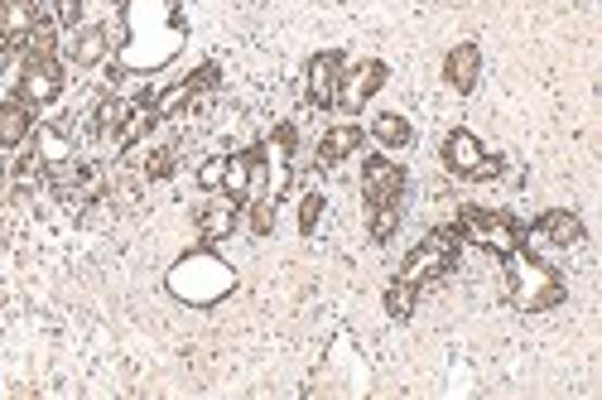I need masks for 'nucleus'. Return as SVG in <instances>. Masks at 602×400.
Here are the masks:
<instances>
[{
	"label": "nucleus",
	"mask_w": 602,
	"mask_h": 400,
	"mask_svg": "<svg viewBox=\"0 0 602 400\" xmlns=\"http://www.w3.org/2000/svg\"><path fill=\"white\" fill-rule=\"evenodd\" d=\"M126 43H121V63L126 68H164L178 49H184V25L174 20L170 0H126Z\"/></svg>",
	"instance_id": "nucleus-1"
},
{
	"label": "nucleus",
	"mask_w": 602,
	"mask_h": 400,
	"mask_svg": "<svg viewBox=\"0 0 602 400\" xmlns=\"http://www.w3.org/2000/svg\"><path fill=\"white\" fill-rule=\"evenodd\" d=\"M164 290H170L178 304H188V309H213V304H222V299L237 290V271H231L217 251L198 247V251L178 255V261L170 265Z\"/></svg>",
	"instance_id": "nucleus-2"
},
{
	"label": "nucleus",
	"mask_w": 602,
	"mask_h": 400,
	"mask_svg": "<svg viewBox=\"0 0 602 400\" xmlns=\"http://www.w3.org/2000/svg\"><path fill=\"white\" fill-rule=\"evenodd\" d=\"M501 261H506V299H511V309H521V314H544V309H560L568 299L564 280L530 247L501 255Z\"/></svg>",
	"instance_id": "nucleus-3"
},
{
	"label": "nucleus",
	"mask_w": 602,
	"mask_h": 400,
	"mask_svg": "<svg viewBox=\"0 0 602 400\" xmlns=\"http://www.w3.org/2000/svg\"><path fill=\"white\" fill-rule=\"evenodd\" d=\"M459 247H463V232H459V222L453 227H434L425 241H419L415 251L400 261V280H410V285H434L439 275H449L453 271V261H459Z\"/></svg>",
	"instance_id": "nucleus-4"
},
{
	"label": "nucleus",
	"mask_w": 602,
	"mask_h": 400,
	"mask_svg": "<svg viewBox=\"0 0 602 400\" xmlns=\"http://www.w3.org/2000/svg\"><path fill=\"white\" fill-rule=\"evenodd\" d=\"M459 232L463 241H477L482 251L492 255H511L526 247V227L506 213H492V208H477V203H463L459 208Z\"/></svg>",
	"instance_id": "nucleus-5"
},
{
	"label": "nucleus",
	"mask_w": 602,
	"mask_h": 400,
	"mask_svg": "<svg viewBox=\"0 0 602 400\" xmlns=\"http://www.w3.org/2000/svg\"><path fill=\"white\" fill-rule=\"evenodd\" d=\"M15 97L25 107H53L63 97V59L49 53V59H25L15 77Z\"/></svg>",
	"instance_id": "nucleus-6"
},
{
	"label": "nucleus",
	"mask_w": 602,
	"mask_h": 400,
	"mask_svg": "<svg viewBox=\"0 0 602 400\" xmlns=\"http://www.w3.org/2000/svg\"><path fill=\"white\" fill-rule=\"evenodd\" d=\"M410 188V174L400 170L390 154H366L362 164V193H366V208H386V203H400Z\"/></svg>",
	"instance_id": "nucleus-7"
},
{
	"label": "nucleus",
	"mask_w": 602,
	"mask_h": 400,
	"mask_svg": "<svg viewBox=\"0 0 602 400\" xmlns=\"http://www.w3.org/2000/svg\"><path fill=\"white\" fill-rule=\"evenodd\" d=\"M386 63L381 59H366V63H356V68H342V83H338V102L333 107H342V111H362L366 102H372L376 92L386 87Z\"/></svg>",
	"instance_id": "nucleus-8"
},
{
	"label": "nucleus",
	"mask_w": 602,
	"mask_h": 400,
	"mask_svg": "<svg viewBox=\"0 0 602 400\" xmlns=\"http://www.w3.org/2000/svg\"><path fill=\"white\" fill-rule=\"evenodd\" d=\"M342 68H348V59H342V49H323L309 59L304 68V87H309V102L314 107H333L338 102V83H342Z\"/></svg>",
	"instance_id": "nucleus-9"
},
{
	"label": "nucleus",
	"mask_w": 602,
	"mask_h": 400,
	"mask_svg": "<svg viewBox=\"0 0 602 400\" xmlns=\"http://www.w3.org/2000/svg\"><path fill=\"white\" fill-rule=\"evenodd\" d=\"M443 83H449L459 97L477 92V83H482V49H477L473 39L453 43V49L443 53Z\"/></svg>",
	"instance_id": "nucleus-10"
},
{
	"label": "nucleus",
	"mask_w": 602,
	"mask_h": 400,
	"mask_svg": "<svg viewBox=\"0 0 602 400\" xmlns=\"http://www.w3.org/2000/svg\"><path fill=\"white\" fill-rule=\"evenodd\" d=\"M530 241H550V247H578L584 241V217L568 213V208H550V213L535 217V227L526 232V247Z\"/></svg>",
	"instance_id": "nucleus-11"
},
{
	"label": "nucleus",
	"mask_w": 602,
	"mask_h": 400,
	"mask_svg": "<svg viewBox=\"0 0 602 400\" xmlns=\"http://www.w3.org/2000/svg\"><path fill=\"white\" fill-rule=\"evenodd\" d=\"M482 160H487V150H482V140H477L473 130L459 126V130L443 136V170H449V174H459V179H477Z\"/></svg>",
	"instance_id": "nucleus-12"
},
{
	"label": "nucleus",
	"mask_w": 602,
	"mask_h": 400,
	"mask_svg": "<svg viewBox=\"0 0 602 400\" xmlns=\"http://www.w3.org/2000/svg\"><path fill=\"white\" fill-rule=\"evenodd\" d=\"M237 222H241V203L217 188V193L203 203V213H198V232H203L208 241H227L231 232H237Z\"/></svg>",
	"instance_id": "nucleus-13"
},
{
	"label": "nucleus",
	"mask_w": 602,
	"mask_h": 400,
	"mask_svg": "<svg viewBox=\"0 0 602 400\" xmlns=\"http://www.w3.org/2000/svg\"><path fill=\"white\" fill-rule=\"evenodd\" d=\"M35 136V107H25L20 97L0 102V150H20Z\"/></svg>",
	"instance_id": "nucleus-14"
},
{
	"label": "nucleus",
	"mask_w": 602,
	"mask_h": 400,
	"mask_svg": "<svg viewBox=\"0 0 602 400\" xmlns=\"http://www.w3.org/2000/svg\"><path fill=\"white\" fill-rule=\"evenodd\" d=\"M35 20H39V0H0V43L15 49L35 29Z\"/></svg>",
	"instance_id": "nucleus-15"
},
{
	"label": "nucleus",
	"mask_w": 602,
	"mask_h": 400,
	"mask_svg": "<svg viewBox=\"0 0 602 400\" xmlns=\"http://www.w3.org/2000/svg\"><path fill=\"white\" fill-rule=\"evenodd\" d=\"M362 126H352V121H342V126H333L328 136L318 140V164H342L348 154L362 150Z\"/></svg>",
	"instance_id": "nucleus-16"
},
{
	"label": "nucleus",
	"mask_w": 602,
	"mask_h": 400,
	"mask_svg": "<svg viewBox=\"0 0 602 400\" xmlns=\"http://www.w3.org/2000/svg\"><path fill=\"white\" fill-rule=\"evenodd\" d=\"M372 140L386 150H405L410 140H415V126H410V116H400V111H381V116H372Z\"/></svg>",
	"instance_id": "nucleus-17"
},
{
	"label": "nucleus",
	"mask_w": 602,
	"mask_h": 400,
	"mask_svg": "<svg viewBox=\"0 0 602 400\" xmlns=\"http://www.w3.org/2000/svg\"><path fill=\"white\" fill-rule=\"evenodd\" d=\"M68 53H73V63H83V68H97V63H106V53H111V35H106V29H97V25L77 29Z\"/></svg>",
	"instance_id": "nucleus-18"
},
{
	"label": "nucleus",
	"mask_w": 602,
	"mask_h": 400,
	"mask_svg": "<svg viewBox=\"0 0 602 400\" xmlns=\"http://www.w3.org/2000/svg\"><path fill=\"white\" fill-rule=\"evenodd\" d=\"M53 43H59V20H35V29H29V35L25 39H20L15 43V49H10V53H20V59H49V53H53Z\"/></svg>",
	"instance_id": "nucleus-19"
},
{
	"label": "nucleus",
	"mask_w": 602,
	"mask_h": 400,
	"mask_svg": "<svg viewBox=\"0 0 602 400\" xmlns=\"http://www.w3.org/2000/svg\"><path fill=\"white\" fill-rule=\"evenodd\" d=\"M35 154H39V160H43V170H53V164H63V160H68V130H63V126H39L35 130Z\"/></svg>",
	"instance_id": "nucleus-20"
},
{
	"label": "nucleus",
	"mask_w": 602,
	"mask_h": 400,
	"mask_svg": "<svg viewBox=\"0 0 602 400\" xmlns=\"http://www.w3.org/2000/svg\"><path fill=\"white\" fill-rule=\"evenodd\" d=\"M154 126H160V116H154V107H130V111H126V121H121V130H116L121 150H130V146H136V140H145Z\"/></svg>",
	"instance_id": "nucleus-21"
},
{
	"label": "nucleus",
	"mask_w": 602,
	"mask_h": 400,
	"mask_svg": "<svg viewBox=\"0 0 602 400\" xmlns=\"http://www.w3.org/2000/svg\"><path fill=\"white\" fill-rule=\"evenodd\" d=\"M275 217H280V193H255L251 208H247V227L255 232V237H271Z\"/></svg>",
	"instance_id": "nucleus-22"
},
{
	"label": "nucleus",
	"mask_w": 602,
	"mask_h": 400,
	"mask_svg": "<svg viewBox=\"0 0 602 400\" xmlns=\"http://www.w3.org/2000/svg\"><path fill=\"white\" fill-rule=\"evenodd\" d=\"M415 304H419V285H410V280H390V290H386V314L396 318V324H405L410 314H415Z\"/></svg>",
	"instance_id": "nucleus-23"
},
{
	"label": "nucleus",
	"mask_w": 602,
	"mask_h": 400,
	"mask_svg": "<svg viewBox=\"0 0 602 400\" xmlns=\"http://www.w3.org/2000/svg\"><path fill=\"white\" fill-rule=\"evenodd\" d=\"M193 97H198V92L188 87V77H184V83H174V87H164V92H154V97H150V107H154V116L164 121V116H178V111L193 102Z\"/></svg>",
	"instance_id": "nucleus-24"
},
{
	"label": "nucleus",
	"mask_w": 602,
	"mask_h": 400,
	"mask_svg": "<svg viewBox=\"0 0 602 400\" xmlns=\"http://www.w3.org/2000/svg\"><path fill=\"white\" fill-rule=\"evenodd\" d=\"M366 232H372V241H386L400 232V203H386V208H366Z\"/></svg>",
	"instance_id": "nucleus-25"
},
{
	"label": "nucleus",
	"mask_w": 602,
	"mask_h": 400,
	"mask_svg": "<svg viewBox=\"0 0 602 400\" xmlns=\"http://www.w3.org/2000/svg\"><path fill=\"white\" fill-rule=\"evenodd\" d=\"M126 102H121V97H106L102 107H97V121H92V130L97 136H111V130H121V121H126Z\"/></svg>",
	"instance_id": "nucleus-26"
},
{
	"label": "nucleus",
	"mask_w": 602,
	"mask_h": 400,
	"mask_svg": "<svg viewBox=\"0 0 602 400\" xmlns=\"http://www.w3.org/2000/svg\"><path fill=\"white\" fill-rule=\"evenodd\" d=\"M323 193H304V203H299V232H304V237H314L318 232V222H323Z\"/></svg>",
	"instance_id": "nucleus-27"
},
{
	"label": "nucleus",
	"mask_w": 602,
	"mask_h": 400,
	"mask_svg": "<svg viewBox=\"0 0 602 400\" xmlns=\"http://www.w3.org/2000/svg\"><path fill=\"white\" fill-rule=\"evenodd\" d=\"M178 170V154L174 150H154L150 160H145V179H170Z\"/></svg>",
	"instance_id": "nucleus-28"
},
{
	"label": "nucleus",
	"mask_w": 602,
	"mask_h": 400,
	"mask_svg": "<svg viewBox=\"0 0 602 400\" xmlns=\"http://www.w3.org/2000/svg\"><path fill=\"white\" fill-rule=\"evenodd\" d=\"M222 174H227V160H203L198 164V188H203V193H217Z\"/></svg>",
	"instance_id": "nucleus-29"
},
{
	"label": "nucleus",
	"mask_w": 602,
	"mask_h": 400,
	"mask_svg": "<svg viewBox=\"0 0 602 400\" xmlns=\"http://www.w3.org/2000/svg\"><path fill=\"white\" fill-rule=\"evenodd\" d=\"M53 20H59V29H77L83 25V0H53Z\"/></svg>",
	"instance_id": "nucleus-30"
},
{
	"label": "nucleus",
	"mask_w": 602,
	"mask_h": 400,
	"mask_svg": "<svg viewBox=\"0 0 602 400\" xmlns=\"http://www.w3.org/2000/svg\"><path fill=\"white\" fill-rule=\"evenodd\" d=\"M294 146H299V130L289 126H275V136H271V154H280V160H289V154H294Z\"/></svg>",
	"instance_id": "nucleus-31"
},
{
	"label": "nucleus",
	"mask_w": 602,
	"mask_h": 400,
	"mask_svg": "<svg viewBox=\"0 0 602 400\" xmlns=\"http://www.w3.org/2000/svg\"><path fill=\"white\" fill-rule=\"evenodd\" d=\"M217 83H222L217 63H198V68L188 73V87H193V92H208V87H217Z\"/></svg>",
	"instance_id": "nucleus-32"
},
{
	"label": "nucleus",
	"mask_w": 602,
	"mask_h": 400,
	"mask_svg": "<svg viewBox=\"0 0 602 400\" xmlns=\"http://www.w3.org/2000/svg\"><path fill=\"white\" fill-rule=\"evenodd\" d=\"M0 184H5V174H0Z\"/></svg>",
	"instance_id": "nucleus-33"
}]
</instances>
